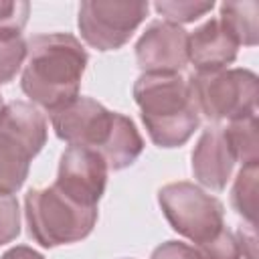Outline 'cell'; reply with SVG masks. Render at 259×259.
Instances as JSON below:
<instances>
[{"label": "cell", "instance_id": "obj_15", "mask_svg": "<svg viewBox=\"0 0 259 259\" xmlns=\"http://www.w3.org/2000/svg\"><path fill=\"white\" fill-rule=\"evenodd\" d=\"M257 174H259V162L245 164L231 190V202L239 217L249 221L251 227H255V214H257Z\"/></svg>", "mask_w": 259, "mask_h": 259}, {"label": "cell", "instance_id": "obj_16", "mask_svg": "<svg viewBox=\"0 0 259 259\" xmlns=\"http://www.w3.org/2000/svg\"><path fill=\"white\" fill-rule=\"evenodd\" d=\"M225 134H227V140L233 148L237 162H241L243 166L259 162V158H257V146H259V142H257V115L229 121V125L225 127Z\"/></svg>", "mask_w": 259, "mask_h": 259}, {"label": "cell", "instance_id": "obj_21", "mask_svg": "<svg viewBox=\"0 0 259 259\" xmlns=\"http://www.w3.org/2000/svg\"><path fill=\"white\" fill-rule=\"evenodd\" d=\"M28 14H30V4L28 2L0 0V32L22 34V28L28 22Z\"/></svg>", "mask_w": 259, "mask_h": 259}, {"label": "cell", "instance_id": "obj_24", "mask_svg": "<svg viewBox=\"0 0 259 259\" xmlns=\"http://www.w3.org/2000/svg\"><path fill=\"white\" fill-rule=\"evenodd\" d=\"M2 107H4V99H2V95H0V111H2Z\"/></svg>", "mask_w": 259, "mask_h": 259}, {"label": "cell", "instance_id": "obj_18", "mask_svg": "<svg viewBox=\"0 0 259 259\" xmlns=\"http://www.w3.org/2000/svg\"><path fill=\"white\" fill-rule=\"evenodd\" d=\"M156 12L162 14L166 18V22L172 24H186V22H194L200 16H204L206 12H210L214 8L212 0L206 2H198V0H158L154 4Z\"/></svg>", "mask_w": 259, "mask_h": 259}, {"label": "cell", "instance_id": "obj_11", "mask_svg": "<svg viewBox=\"0 0 259 259\" xmlns=\"http://www.w3.org/2000/svg\"><path fill=\"white\" fill-rule=\"evenodd\" d=\"M192 174L210 190H225L235 168V154L223 125H208L192 150Z\"/></svg>", "mask_w": 259, "mask_h": 259}, {"label": "cell", "instance_id": "obj_12", "mask_svg": "<svg viewBox=\"0 0 259 259\" xmlns=\"http://www.w3.org/2000/svg\"><path fill=\"white\" fill-rule=\"evenodd\" d=\"M239 42L223 26L219 18H208L204 24L188 32V63L196 73H210L227 69L235 63Z\"/></svg>", "mask_w": 259, "mask_h": 259}, {"label": "cell", "instance_id": "obj_7", "mask_svg": "<svg viewBox=\"0 0 259 259\" xmlns=\"http://www.w3.org/2000/svg\"><path fill=\"white\" fill-rule=\"evenodd\" d=\"M146 0H85L79 6L81 38L95 51L121 49L148 16Z\"/></svg>", "mask_w": 259, "mask_h": 259}, {"label": "cell", "instance_id": "obj_17", "mask_svg": "<svg viewBox=\"0 0 259 259\" xmlns=\"http://www.w3.org/2000/svg\"><path fill=\"white\" fill-rule=\"evenodd\" d=\"M26 61V40L22 34L0 32V85L10 83Z\"/></svg>", "mask_w": 259, "mask_h": 259}, {"label": "cell", "instance_id": "obj_23", "mask_svg": "<svg viewBox=\"0 0 259 259\" xmlns=\"http://www.w3.org/2000/svg\"><path fill=\"white\" fill-rule=\"evenodd\" d=\"M0 259H45V255L28 245H16V247H10Z\"/></svg>", "mask_w": 259, "mask_h": 259}, {"label": "cell", "instance_id": "obj_22", "mask_svg": "<svg viewBox=\"0 0 259 259\" xmlns=\"http://www.w3.org/2000/svg\"><path fill=\"white\" fill-rule=\"evenodd\" d=\"M150 259H200V255L194 245L182 241H166L152 251Z\"/></svg>", "mask_w": 259, "mask_h": 259}, {"label": "cell", "instance_id": "obj_19", "mask_svg": "<svg viewBox=\"0 0 259 259\" xmlns=\"http://www.w3.org/2000/svg\"><path fill=\"white\" fill-rule=\"evenodd\" d=\"M196 251L200 259H241L243 257V249L237 233L229 231L227 227H223L208 241L196 245Z\"/></svg>", "mask_w": 259, "mask_h": 259}, {"label": "cell", "instance_id": "obj_4", "mask_svg": "<svg viewBox=\"0 0 259 259\" xmlns=\"http://www.w3.org/2000/svg\"><path fill=\"white\" fill-rule=\"evenodd\" d=\"M47 119L32 103H4L0 111V192L14 194L24 184L30 162L47 144Z\"/></svg>", "mask_w": 259, "mask_h": 259}, {"label": "cell", "instance_id": "obj_1", "mask_svg": "<svg viewBox=\"0 0 259 259\" xmlns=\"http://www.w3.org/2000/svg\"><path fill=\"white\" fill-rule=\"evenodd\" d=\"M89 57L81 40L69 32L34 34L26 40L20 87L24 95L53 113L79 97Z\"/></svg>", "mask_w": 259, "mask_h": 259}, {"label": "cell", "instance_id": "obj_2", "mask_svg": "<svg viewBox=\"0 0 259 259\" xmlns=\"http://www.w3.org/2000/svg\"><path fill=\"white\" fill-rule=\"evenodd\" d=\"M134 101L158 148L184 146L200 125L188 79L180 73H142L134 83Z\"/></svg>", "mask_w": 259, "mask_h": 259}, {"label": "cell", "instance_id": "obj_5", "mask_svg": "<svg viewBox=\"0 0 259 259\" xmlns=\"http://www.w3.org/2000/svg\"><path fill=\"white\" fill-rule=\"evenodd\" d=\"M198 111L208 121H237L257 115L259 81L251 69H221L188 77Z\"/></svg>", "mask_w": 259, "mask_h": 259}, {"label": "cell", "instance_id": "obj_14", "mask_svg": "<svg viewBox=\"0 0 259 259\" xmlns=\"http://www.w3.org/2000/svg\"><path fill=\"white\" fill-rule=\"evenodd\" d=\"M219 20L233 34V38L245 47H255L259 40V2H223Z\"/></svg>", "mask_w": 259, "mask_h": 259}, {"label": "cell", "instance_id": "obj_10", "mask_svg": "<svg viewBox=\"0 0 259 259\" xmlns=\"http://www.w3.org/2000/svg\"><path fill=\"white\" fill-rule=\"evenodd\" d=\"M142 73H180L188 65V30L166 20H152L136 42Z\"/></svg>", "mask_w": 259, "mask_h": 259}, {"label": "cell", "instance_id": "obj_20", "mask_svg": "<svg viewBox=\"0 0 259 259\" xmlns=\"http://www.w3.org/2000/svg\"><path fill=\"white\" fill-rule=\"evenodd\" d=\"M20 235V206L14 194L0 192V245L12 243Z\"/></svg>", "mask_w": 259, "mask_h": 259}, {"label": "cell", "instance_id": "obj_13", "mask_svg": "<svg viewBox=\"0 0 259 259\" xmlns=\"http://www.w3.org/2000/svg\"><path fill=\"white\" fill-rule=\"evenodd\" d=\"M144 150V138L140 136L132 117L115 113V123L107 144L101 148V156L109 170H123L132 166Z\"/></svg>", "mask_w": 259, "mask_h": 259}, {"label": "cell", "instance_id": "obj_6", "mask_svg": "<svg viewBox=\"0 0 259 259\" xmlns=\"http://www.w3.org/2000/svg\"><path fill=\"white\" fill-rule=\"evenodd\" d=\"M158 204L168 225L182 237L200 245L225 227L223 202L188 180L164 184L158 190Z\"/></svg>", "mask_w": 259, "mask_h": 259}, {"label": "cell", "instance_id": "obj_9", "mask_svg": "<svg viewBox=\"0 0 259 259\" xmlns=\"http://www.w3.org/2000/svg\"><path fill=\"white\" fill-rule=\"evenodd\" d=\"M107 164L103 156L85 146H69L59 160V170L53 186L71 200L97 208L107 184Z\"/></svg>", "mask_w": 259, "mask_h": 259}, {"label": "cell", "instance_id": "obj_3", "mask_svg": "<svg viewBox=\"0 0 259 259\" xmlns=\"http://www.w3.org/2000/svg\"><path fill=\"white\" fill-rule=\"evenodd\" d=\"M28 235L47 249L83 241L97 223V208L83 206L57 186L30 188L24 196Z\"/></svg>", "mask_w": 259, "mask_h": 259}, {"label": "cell", "instance_id": "obj_8", "mask_svg": "<svg viewBox=\"0 0 259 259\" xmlns=\"http://www.w3.org/2000/svg\"><path fill=\"white\" fill-rule=\"evenodd\" d=\"M115 113L91 97H77L51 113V125L57 138L69 146H85L101 152L111 136Z\"/></svg>", "mask_w": 259, "mask_h": 259}]
</instances>
